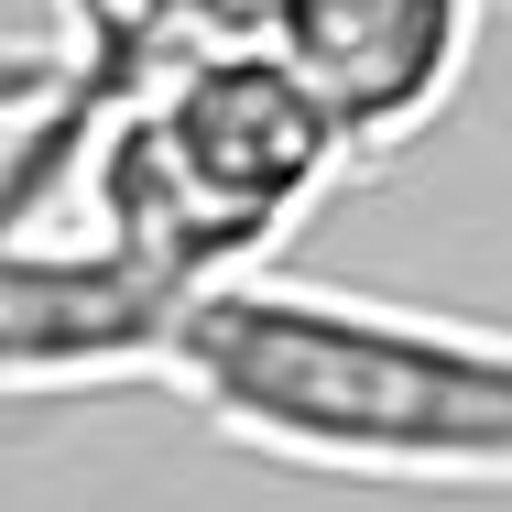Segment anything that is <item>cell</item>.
Instances as JSON below:
<instances>
[{"label": "cell", "mask_w": 512, "mask_h": 512, "mask_svg": "<svg viewBox=\"0 0 512 512\" xmlns=\"http://www.w3.org/2000/svg\"><path fill=\"white\" fill-rule=\"evenodd\" d=\"M164 382L240 458L404 491H512V327L382 306L284 273L186 295Z\"/></svg>", "instance_id": "obj_1"}, {"label": "cell", "mask_w": 512, "mask_h": 512, "mask_svg": "<svg viewBox=\"0 0 512 512\" xmlns=\"http://www.w3.org/2000/svg\"><path fill=\"white\" fill-rule=\"evenodd\" d=\"M349 164L360 153L273 44H197L88 131L77 186L120 251L197 295L218 273H262Z\"/></svg>", "instance_id": "obj_2"}, {"label": "cell", "mask_w": 512, "mask_h": 512, "mask_svg": "<svg viewBox=\"0 0 512 512\" xmlns=\"http://www.w3.org/2000/svg\"><path fill=\"white\" fill-rule=\"evenodd\" d=\"M186 284L120 251L99 218L77 240L0 218V393H99V382H164Z\"/></svg>", "instance_id": "obj_3"}, {"label": "cell", "mask_w": 512, "mask_h": 512, "mask_svg": "<svg viewBox=\"0 0 512 512\" xmlns=\"http://www.w3.org/2000/svg\"><path fill=\"white\" fill-rule=\"evenodd\" d=\"M480 11L491 0H273L262 44L316 88L338 142L371 164L447 120V99L480 66Z\"/></svg>", "instance_id": "obj_4"}]
</instances>
